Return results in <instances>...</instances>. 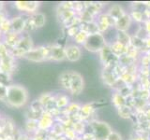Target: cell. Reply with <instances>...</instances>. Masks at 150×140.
<instances>
[{
	"label": "cell",
	"mask_w": 150,
	"mask_h": 140,
	"mask_svg": "<svg viewBox=\"0 0 150 140\" xmlns=\"http://www.w3.org/2000/svg\"><path fill=\"white\" fill-rule=\"evenodd\" d=\"M28 101V92L26 89L19 84H11L7 87V100L8 106L20 108L25 106Z\"/></svg>",
	"instance_id": "6da1fadb"
},
{
	"label": "cell",
	"mask_w": 150,
	"mask_h": 140,
	"mask_svg": "<svg viewBox=\"0 0 150 140\" xmlns=\"http://www.w3.org/2000/svg\"><path fill=\"white\" fill-rule=\"evenodd\" d=\"M23 58L34 63H41L50 60V46H40L27 51Z\"/></svg>",
	"instance_id": "7a4b0ae2"
},
{
	"label": "cell",
	"mask_w": 150,
	"mask_h": 140,
	"mask_svg": "<svg viewBox=\"0 0 150 140\" xmlns=\"http://www.w3.org/2000/svg\"><path fill=\"white\" fill-rule=\"evenodd\" d=\"M83 89V78L77 72L71 73V78H70L69 85V92L72 94H80Z\"/></svg>",
	"instance_id": "3957f363"
},
{
	"label": "cell",
	"mask_w": 150,
	"mask_h": 140,
	"mask_svg": "<svg viewBox=\"0 0 150 140\" xmlns=\"http://www.w3.org/2000/svg\"><path fill=\"white\" fill-rule=\"evenodd\" d=\"M15 8L22 12L34 14L40 7V2L37 1H16L14 3Z\"/></svg>",
	"instance_id": "277c9868"
},
{
	"label": "cell",
	"mask_w": 150,
	"mask_h": 140,
	"mask_svg": "<svg viewBox=\"0 0 150 140\" xmlns=\"http://www.w3.org/2000/svg\"><path fill=\"white\" fill-rule=\"evenodd\" d=\"M103 44V38L100 35H92L87 37L86 40V48L89 50L95 51L100 49V47Z\"/></svg>",
	"instance_id": "5b68a950"
},
{
	"label": "cell",
	"mask_w": 150,
	"mask_h": 140,
	"mask_svg": "<svg viewBox=\"0 0 150 140\" xmlns=\"http://www.w3.org/2000/svg\"><path fill=\"white\" fill-rule=\"evenodd\" d=\"M14 63H15V58L12 57L11 54L6 56V57L0 58V71L11 75V72L14 68Z\"/></svg>",
	"instance_id": "8992f818"
},
{
	"label": "cell",
	"mask_w": 150,
	"mask_h": 140,
	"mask_svg": "<svg viewBox=\"0 0 150 140\" xmlns=\"http://www.w3.org/2000/svg\"><path fill=\"white\" fill-rule=\"evenodd\" d=\"M16 48L23 50V52H25V53L27 52V51L31 50L33 48H34V46H33L32 38H31V36H29L28 33L23 32V34L21 35L20 41H19V43H18Z\"/></svg>",
	"instance_id": "52a82bcc"
},
{
	"label": "cell",
	"mask_w": 150,
	"mask_h": 140,
	"mask_svg": "<svg viewBox=\"0 0 150 140\" xmlns=\"http://www.w3.org/2000/svg\"><path fill=\"white\" fill-rule=\"evenodd\" d=\"M28 17V16H27ZM27 19V18H26ZM26 19H25L23 15H18L14 16L12 19H11V28L12 32L17 33V34H23L25 32V22Z\"/></svg>",
	"instance_id": "ba28073f"
},
{
	"label": "cell",
	"mask_w": 150,
	"mask_h": 140,
	"mask_svg": "<svg viewBox=\"0 0 150 140\" xmlns=\"http://www.w3.org/2000/svg\"><path fill=\"white\" fill-rule=\"evenodd\" d=\"M21 35L22 34H17V33L11 31L8 34L3 35V42L8 47L9 50H12L17 47L21 38Z\"/></svg>",
	"instance_id": "9c48e42d"
},
{
	"label": "cell",
	"mask_w": 150,
	"mask_h": 140,
	"mask_svg": "<svg viewBox=\"0 0 150 140\" xmlns=\"http://www.w3.org/2000/svg\"><path fill=\"white\" fill-rule=\"evenodd\" d=\"M66 59H68L70 62L78 61L81 57V50L76 45H69L65 48Z\"/></svg>",
	"instance_id": "30bf717a"
},
{
	"label": "cell",
	"mask_w": 150,
	"mask_h": 140,
	"mask_svg": "<svg viewBox=\"0 0 150 140\" xmlns=\"http://www.w3.org/2000/svg\"><path fill=\"white\" fill-rule=\"evenodd\" d=\"M66 59V53L65 49L58 45H53L50 46V60L56 61H63Z\"/></svg>",
	"instance_id": "8fae6325"
},
{
	"label": "cell",
	"mask_w": 150,
	"mask_h": 140,
	"mask_svg": "<svg viewBox=\"0 0 150 140\" xmlns=\"http://www.w3.org/2000/svg\"><path fill=\"white\" fill-rule=\"evenodd\" d=\"M31 19L33 22H34V25L37 28H41L43 27L45 22H46V17L45 15L42 12H36L34 14H32L31 15Z\"/></svg>",
	"instance_id": "7c38bea8"
},
{
	"label": "cell",
	"mask_w": 150,
	"mask_h": 140,
	"mask_svg": "<svg viewBox=\"0 0 150 140\" xmlns=\"http://www.w3.org/2000/svg\"><path fill=\"white\" fill-rule=\"evenodd\" d=\"M71 73L72 71H65L60 75L59 77V83L61 87L65 90L69 91V85H70V78H71Z\"/></svg>",
	"instance_id": "4fadbf2b"
},
{
	"label": "cell",
	"mask_w": 150,
	"mask_h": 140,
	"mask_svg": "<svg viewBox=\"0 0 150 140\" xmlns=\"http://www.w3.org/2000/svg\"><path fill=\"white\" fill-rule=\"evenodd\" d=\"M38 124H39V128L45 130L48 127H50L52 124V119L49 116H45V114H42L40 120L38 121Z\"/></svg>",
	"instance_id": "5bb4252c"
},
{
	"label": "cell",
	"mask_w": 150,
	"mask_h": 140,
	"mask_svg": "<svg viewBox=\"0 0 150 140\" xmlns=\"http://www.w3.org/2000/svg\"><path fill=\"white\" fill-rule=\"evenodd\" d=\"M9 85H11V75L0 71V86L1 87H8Z\"/></svg>",
	"instance_id": "9a60e30c"
},
{
	"label": "cell",
	"mask_w": 150,
	"mask_h": 140,
	"mask_svg": "<svg viewBox=\"0 0 150 140\" xmlns=\"http://www.w3.org/2000/svg\"><path fill=\"white\" fill-rule=\"evenodd\" d=\"M0 29H1L2 34H8V33L11 32L12 31V28H11V19H6L4 22H2L0 23Z\"/></svg>",
	"instance_id": "2e32d148"
},
{
	"label": "cell",
	"mask_w": 150,
	"mask_h": 140,
	"mask_svg": "<svg viewBox=\"0 0 150 140\" xmlns=\"http://www.w3.org/2000/svg\"><path fill=\"white\" fill-rule=\"evenodd\" d=\"M9 54H11V50L8 49V47L3 41H0V58L6 57Z\"/></svg>",
	"instance_id": "e0dca14e"
},
{
	"label": "cell",
	"mask_w": 150,
	"mask_h": 140,
	"mask_svg": "<svg viewBox=\"0 0 150 140\" xmlns=\"http://www.w3.org/2000/svg\"><path fill=\"white\" fill-rule=\"evenodd\" d=\"M7 100V87L0 86V101L6 102Z\"/></svg>",
	"instance_id": "ac0fdd59"
},
{
	"label": "cell",
	"mask_w": 150,
	"mask_h": 140,
	"mask_svg": "<svg viewBox=\"0 0 150 140\" xmlns=\"http://www.w3.org/2000/svg\"><path fill=\"white\" fill-rule=\"evenodd\" d=\"M6 19H8L7 15L4 13V11H0V23H1L2 22H4Z\"/></svg>",
	"instance_id": "d6986e66"
},
{
	"label": "cell",
	"mask_w": 150,
	"mask_h": 140,
	"mask_svg": "<svg viewBox=\"0 0 150 140\" xmlns=\"http://www.w3.org/2000/svg\"><path fill=\"white\" fill-rule=\"evenodd\" d=\"M4 6H5V4L3 2L0 1V11H3V9H4Z\"/></svg>",
	"instance_id": "ffe728a7"
},
{
	"label": "cell",
	"mask_w": 150,
	"mask_h": 140,
	"mask_svg": "<svg viewBox=\"0 0 150 140\" xmlns=\"http://www.w3.org/2000/svg\"><path fill=\"white\" fill-rule=\"evenodd\" d=\"M3 36V34H2V32H1V29H0V38Z\"/></svg>",
	"instance_id": "44dd1931"
}]
</instances>
